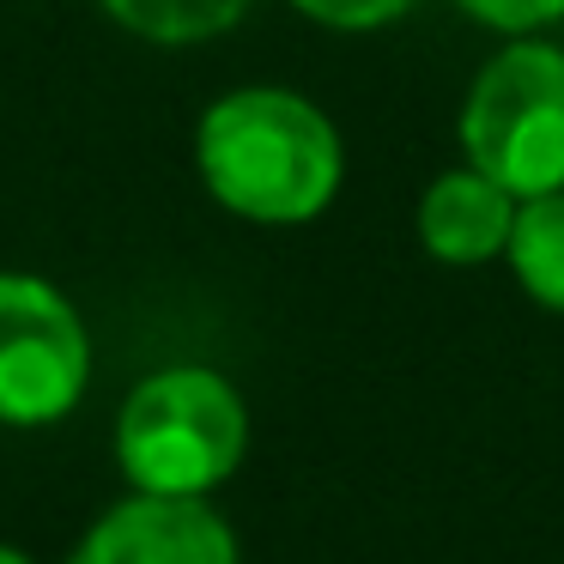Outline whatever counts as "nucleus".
<instances>
[{"instance_id": "obj_8", "label": "nucleus", "mask_w": 564, "mask_h": 564, "mask_svg": "<svg viewBox=\"0 0 564 564\" xmlns=\"http://www.w3.org/2000/svg\"><path fill=\"white\" fill-rule=\"evenodd\" d=\"M256 0H104V13L147 43H207L231 31Z\"/></svg>"}, {"instance_id": "obj_10", "label": "nucleus", "mask_w": 564, "mask_h": 564, "mask_svg": "<svg viewBox=\"0 0 564 564\" xmlns=\"http://www.w3.org/2000/svg\"><path fill=\"white\" fill-rule=\"evenodd\" d=\"M462 7L491 31H534V25L564 19V0H462Z\"/></svg>"}, {"instance_id": "obj_2", "label": "nucleus", "mask_w": 564, "mask_h": 564, "mask_svg": "<svg viewBox=\"0 0 564 564\" xmlns=\"http://www.w3.org/2000/svg\"><path fill=\"white\" fill-rule=\"evenodd\" d=\"M249 449L243 394L200 365H171L134 382L116 419V462L134 491L164 498H207L237 474Z\"/></svg>"}, {"instance_id": "obj_3", "label": "nucleus", "mask_w": 564, "mask_h": 564, "mask_svg": "<svg viewBox=\"0 0 564 564\" xmlns=\"http://www.w3.org/2000/svg\"><path fill=\"white\" fill-rule=\"evenodd\" d=\"M467 164L516 200L564 188V50L516 43L491 55L462 110Z\"/></svg>"}, {"instance_id": "obj_1", "label": "nucleus", "mask_w": 564, "mask_h": 564, "mask_svg": "<svg viewBox=\"0 0 564 564\" xmlns=\"http://www.w3.org/2000/svg\"><path fill=\"white\" fill-rule=\"evenodd\" d=\"M195 164L225 213L256 225H304L340 188V134L297 91L243 86L200 116Z\"/></svg>"}, {"instance_id": "obj_5", "label": "nucleus", "mask_w": 564, "mask_h": 564, "mask_svg": "<svg viewBox=\"0 0 564 564\" xmlns=\"http://www.w3.org/2000/svg\"><path fill=\"white\" fill-rule=\"evenodd\" d=\"M67 564H237V534L207 498L134 491L86 528Z\"/></svg>"}, {"instance_id": "obj_7", "label": "nucleus", "mask_w": 564, "mask_h": 564, "mask_svg": "<svg viewBox=\"0 0 564 564\" xmlns=\"http://www.w3.org/2000/svg\"><path fill=\"white\" fill-rule=\"evenodd\" d=\"M510 268L534 304L564 316V188L558 195H534L516 207L510 231Z\"/></svg>"}, {"instance_id": "obj_4", "label": "nucleus", "mask_w": 564, "mask_h": 564, "mask_svg": "<svg viewBox=\"0 0 564 564\" xmlns=\"http://www.w3.org/2000/svg\"><path fill=\"white\" fill-rule=\"evenodd\" d=\"M91 382L79 310L37 273H0V425H55Z\"/></svg>"}, {"instance_id": "obj_11", "label": "nucleus", "mask_w": 564, "mask_h": 564, "mask_svg": "<svg viewBox=\"0 0 564 564\" xmlns=\"http://www.w3.org/2000/svg\"><path fill=\"white\" fill-rule=\"evenodd\" d=\"M0 564H31V558H25L19 546H7V540H0Z\"/></svg>"}, {"instance_id": "obj_6", "label": "nucleus", "mask_w": 564, "mask_h": 564, "mask_svg": "<svg viewBox=\"0 0 564 564\" xmlns=\"http://www.w3.org/2000/svg\"><path fill=\"white\" fill-rule=\"evenodd\" d=\"M510 231H516V195L498 188L486 171H474V164L437 176L419 200V237L449 268H479V261L503 256Z\"/></svg>"}, {"instance_id": "obj_9", "label": "nucleus", "mask_w": 564, "mask_h": 564, "mask_svg": "<svg viewBox=\"0 0 564 564\" xmlns=\"http://www.w3.org/2000/svg\"><path fill=\"white\" fill-rule=\"evenodd\" d=\"M297 13H310L316 25H334V31H377L389 19H401L413 0H292Z\"/></svg>"}]
</instances>
